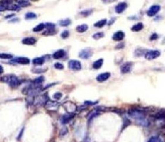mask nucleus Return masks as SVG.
Wrapping results in <instances>:
<instances>
[{
    "instance_id": "nucleus-17",
    "label": "nucleus",
    "mask_w": 165,
    "mask_h": 142,
    "mask_svg": "<svg viewBox=\"0 0 165 142\" xmlns=\"http://www.w3.org/2000/svg\"><path fill=\"white\" fill-rule=\"evenodd\" d=\"M12 0H2L1 1V11H3L6 10L10 4L12 3Z\"/></svg>"
},
{
    "instance_id": "nucleus-34",
    "label": "nucleus",
    "mask_w": 165,
    "mask_h": 142,
    "mask_svg": "<svg viewBox=\"0 0 165 142\" xmlns=\"http://www.w3.org/2000/svg\"><path fill=\"white\" fill-rule=\"evenodd\" d=\"M54 67L55 69L59 70H62L64 69V66L62 63H59V62H56L54 64Z\"/></svg>"
},
{
    "instance_id": "nucleus-43",
    "label": "nucleus",
    "mask_w": 165,
    "mask_h": 142,
    "mask_svg": "<svg viewBox=\"0 0 165 142\" xmlns=\"http://www.w3.org/2000/svg\"><path fill=\"white\" fill-rule=\"evenodd\" d=\"M104 3H112V2H116V0H102Z\"/></svg>"
},
{
    "instance_id": "nucleus-20",
    "label": "nucleus",
    "mask_w": 165,
    "mask_h": 142,
    "mask_svg": "<svg viewBox=\"0 0 165 142\" xmlns=\"http://www.w3.org/2000/svg\"><path fill=\"white\" fill-rule=\"evenodd\" d=\"M45 62V60L43 57H37V58L34 59L32 60V62L34 64V66H42L43 63Z\"/></svg>"
},
{
    "instance_id": "nucleus-16",
    "label": "nucleus",
    "mask_w": 165,
    "mask_h": 142,
    "mask_svg": "<svg viewBox=\"0 0 165 142\" xmlns=\"http://www.w3.org/2000/svg\"><path fill=\"white\" fill-rule=\"evenodd\" d=\"M64 56H65V51L63 49H59L53 53V57L54 59H60L63 58Z\"/></svg>"
},
{
    "instance_id": "nucleus-21",
    "label": "nucleus",
    "mask_w": 165,
    "mask_h": 142,
    "mask_svg": "<svg viewBox=\"0 0 165 142\" xmlns=\"http://www.w3.org/2000/svg\"><path fill=\"white\" fill-rule=\"evenodd\" d=\"M15 2L20 7H27L30 5V0H15Z\"/></svg>"
},
{
    "instance_id": "nucleus-38",
    "label": "nucleus",
    "mask_w": 165,
    "mask_h": 142,
    "mask_svg": "<svg viewBox=\"0 0 165 142\" xmlns=\"http://www.w3.org/2000/svg\"><path fill=\"white\" fill-rule=\"evenodd\" d=\"M68 133V129H67V128L66 127H64V128H62V129L60 131V135L61 136H62V135H66Z\"/></svg>"
},
{
    "instance_id": "nucleus-15",
    "label": "nucleus",
    "mask_w": 165,
    "mask_h": 142,
    "mask_svg": "<svg viewBox=\"0 0 165 142\" xmlns=\"http://www.w3.org/2000/svg\"><path fill=\"white\" fill-rule=\"evenodd\" d=\"M73 117L74 113H69V112H68L67 114L64 115V116H62V118H61V122H62V124L68 123Z\"/></svg>"
},
{
    "instance_id": "nucleus-47",
    "label": "nucleus",
    "mask_w": 165,
    "mask_h": 142,
    "mask_svg": "<svg viewBox=\"0 0 165 142\" xmlns=\"http://www.w3.org/2000/svg\"><path fill=\"white\" fill-rule=\"evenodd\" d=\"M0 69H1V73L3 72V69H2V66H0Z\"/></svg>"
},
{
    "instance_id": "nucleus-3",
    "label": "nucleus",
    "mask_w": 165,
    "mask_h": 142,
    "mask_svg": "<svg viewBox=\"0 0 165 142\" xmlns=\"http://www.w3.org/2000/svg\"><path fill=\"white\" fill-rule=\"evenodd\" d=\"M47 101H48V100H47V96L46 94H44V95H39L34 99V105L38 106V107H40V106L45 105Z\"/></svg>"
},
{
    "instance_id": "nucleus-5",
    "label": "nucleus",
    "mask_w": 165,
    "mask_h": 142,
    "mask_svg": "<svg viewBox=\"0 0 165 142\" xmlns=\"http://www.w3.org/2000/svg\"><path fill=\"white\" fill-rule=\"evenodd\" d=\"M68 65H69V69L72 71H79L81 69V62L78 60H70Z\"/></svg>"
},
{
    "instance_id": "nucleus-14",
    "label": "nucleus",
    "mask_w": 165,
    "mask_h": 142,
    "mask_svg": "<svg viewBox=\"0 0 165 142\" xmlns=\"http://www.w3.org/2000/svg\"><path fill=\"white\" fill-rule=\"evenodd\" d=\"M110 77V72L102 73L97 77V81L98 82H103V81H107V79H109Z\"/></svg>"
},
{
    "instance_id": "nucleus-8",
    "label": "nucleus",
    "mask_w": 165,
    "mask_h": 142,
    "mask_svg": "<svg viewBox=\"0 0 165 142\" xmlns=\"http://www.w3.org/2000/svg\"><path fill=\"white\" fill-rule=\"evenodd\" d=\"M160 10H161V6L159 5H154V6H151L150 8L148 10L147 15L149 17H153L159 12Z\"/></svg>"
},
{
    "instance_id": "nucleus-27",
    "label": "nucleus",
    "mask_w": 165,
    "mask_h": 142,
    "mask_svg": "<svg viewBox=\"0 0 165 142\" xmlns=\"http://www.w3.org/2000/svg\"><path fill=\"white\" fill-rule=\"evenodd\" d=\"M148 142H164V139L160 136H153L152 137Z\"/></svg>"
},
{
    "instance_id": "nucleus-28",
    "label": "nucleus",
    "mask_w": 165,
    "mask_h": 142,
    "mask_svg": "<svg viewBox=\"0 0 165 142\" xmlns=\"http://www.w3.org/2000/svg\"><path fill=\"white\" fill-rule=\"evenodd\" d=\"M71 24V20L69 18L64 19V20H61L59 21V25L62 27H67Z\"/></svg>"
},
{
    "instance_id": "nucleus-35",
    "label": "nucleus",
    "mask_w": 165,
    "mask_h": 142,
    "mask_svg": "<svg viewBox=\"0 0 165 142\" xmlns=\"http://www.w3.org/2000/svg\"><path fill=\"white\" fill-rule=\"evenodd\" d=\"M69 32L68 31V30H64V31L62 32V34H61V37L62 39H66L67 37H69Z\"/></svg>"
},
{
    "instance_id": "nucleus-7",
    "label": "nucleus",
    "mask_w": 165,
    "mask_h": 142,
    "mask_svg": "<svg viewBox=\"0 0 165 142\" xmlns=\"http://www.w3.org/2000/svg\"><path fill=\"white\" fill-rule=\"evenodd\" d=\"M64 108L66 109V110L69 113H74L77 110V107L75 106V104L71 101H67L63 104Z\"/></svg>"
},
{
    "instance_id": "nucleus-32",
    "label": "nucleus",
    "mask_w": 165,
    "mask_h": 142,
    "mask_svg": "<svg viewBox=\"0 0 165 142\" xmlns=\"http://www.w3.org/2000/svg\"><path fill=\"white\" fill-rule=\"evenodd\" d=\"M103 37H104V34L103 32H98V33H96V34H94V35L92 36V37L95 40H99L101 38Z\"/></svg>"
},
{
    "instance_id": "nucleus-37",
    "label": "nucleus",
    "mask_w": 165,
    "mask_h": 142,
    "mask_svg": "<svg viewBox=\"0 0 165 142\" xmlns=\"http://www.w3.org/2000/svg\"><path fill=\"white\" fill-rule=\"evenodd\" d=\"M45 26L47 29H55V25L52 23H47Z\"/></svg>"
},
{
    "instance_id": "nucleus-39",
    "label": "nucleus",
    "mask_w": 165,
    "mask_h": 142,
    "mask_svg": "<svg viewBox=\"0 0 165 142\" xmlns=\"http://www.w3.org/2000/svg\"><path fill=\"white\" fill-rule=\"evenodd\" d=\"M62 97V94L59 92H57V93H55L54 95H53V97H54L56 100H59L61 97Z\"/></svg>"
},
{
    "instance_id": "nucleus-42",
    "label": "nucleus",
    "mask_w": 165,
    "mask_h": 142,
    "mask_svg": "<svg viewBox=\"0 0 165 142\" xmlns=\"http://www.w3.org/2000/svg\"><path fill=\"white\" fill-rule=\"evenodd\" d=\"M46 69H35L33 71V72L34 73H40V72H44Z\"/></svg>"
},
{
    "instance_id": "nucleus-30",
    "label": "nucleus",
    "mask_w": 165,
    "mask_h": 142,
    "mask_svg": "<svg viewBox=\"0 0 165 142\" xmlns=\"http://www.w3.org/2000/svg\"><path fill=\"white\" fill-rule=\"evenodd\" d=\"M37 18V15L33 12H28L25 15V19L27 20H30V19H34Z\"/></svg>"
},
{
    "instance_id": "nucleus-36",
    "label": "nucleus",
    "mask_w": 165,
    "mask_h": 142,
    "mask_svg": "<svg viewBox=\"0 0 165 142\" xmlns=\"http://www.w3.org/2000/svg\"><path fill=\"white\" fill-rule=\"evenodd\" d=\"M92 11L93 10H84V11H82L81 12V15H82L83 16H88V15H90L92 13Z\"/></svg>"
},
{
    "instance_id": "nucleus-22",
    "label": "nucleus",
    "mask_w": 165,
    "mask_h": 142,
    "mask_svg": "<svg viewBox=\"0 0 165 142\" xmlns=\"http://www.w3.org/2000/svg\"><path fill=\"white\" fill-rule=\"evenodd\" d=\"M88 29V26L87 24H81V25H79V26L76 27V30L79 33H84L85 31H87Z\"/></svg>"
},
{
    "instance_id": "nucleus-9",
    "label": "nucleus",
    "mask_w": 165,
    "mask_h": 142,
    "mask_svg": "<svg viewBox=\"0 0 165 142\" xmlns=\"http://www.w3.org/2000/svg\"><path fill=\"white\" fill-rule=\"evenodd\" d=\"M93 55V52L91 49H84L83 50H81L79 53V57L84 59H88V58H90L91 56Z\"/></svg>"
},
{
    "instance_id": "nucleus-1",
    "label": "nucleus",
    "mask_w": 165,
    "mask_h": 142,
    "mask_svg": "<svg viewBox=\"0 0 165 142\" xmlns=\"http://www.w3.org/2000/svg\"><path fill=\"white\" fill-rule=\"evenodd\" d=\"M129 115L133 118L139 125L142 126H148L149 122L145 118V112L143 110L137 108L130 109L129 110Z\"/></svg>"
},
{
    "instance_id": "nucleus-26",
    "label": "nucleus",
    "mask_w": 165,
    "mask_h": 142,
    "mask_svg": "<svg viewBox=\"0 0 165 142\" xmlns=\"http://www.w3.org/2000/svg\"><path fill=\"white\" fill-rule=\"evenodd\" d=\"M106 24H107V20H106V19H102L101 21L96 22L95 24H94V26L96 27V28H103Z\"/></svg>"
},
{
    "instance_id": "nucleus-45",
    "label": "nucleus",
    "mask_w": 165,
    "mask_h": 142,
    "mask_svg": "<svg viewBox=\"0 0 165 142\" xmlns=\"http://www.w3.org/2000/svg\"><path fill=\"white\" fill-rule=\"evenodd\" d=\"M114 21H115V18H112L110 21V22L108 23V24H109V25H110V24H112L114 22Z\"/></svg>"
},
{
    "instance_id": "nucleus-18",
    "label": "nucleus",
    "mask_w": 165,
    "mask_h": 142,
    "mask_svg": "<svg viewBox=\"0 0 165 142\" xmlns=\"http://www.w3.org/2000/svg\"><path fill=\"white\" fill-rule=\"evenodd\" d=\"M37 42V40L34 37H26L22 40V43L25 45H34Z\"/></svg>"
},
{
    "instance_id": "nucleus-29",
    "label": "nucleus",
    "mask_w": 165,
    "mask_h": 142,
    "mask_svg": "<svg viewBox=\"0 0 165 142\" xmlns=\"http://www.w3.org/2000/svg\"><path fill=\"white\" fill-rule=\"evenodd\" d=\"M45 28H46L45 24H43V23H41V24H38V26H36L35 28H34V29H33V31H34V32L41 31V30H43Z\"/></svg>"
},
{
    "instance_id": "nucleus-31",
    "label": "nucleus",
    "mask_w": 165,
    "mask_h": 142,
    "mask_svg": "<svg viewBox=\"0 0 165 142\" xmlns=\"http://www.w3.org/2000/svg\"><path fill=\"white\" fill-rule=\"evenodd\" d=\"M56 33V31L55 30V29H47V30L43 33V35H44V36L54 35Z\"/></svg>"
},
{
    "instance_id": "nucleus-23",
    "label": "nucleus",
    "mask_w": 165,
    "mask_h": 142,
    "mask_svg": "<svg viewBox=\"0 0 165 142\" xmlns=\"http://www.w3.org/2000/svg\"><path fill=\"white\" fill-rule=\"evenodd\" d=\"M103 59H100L97 60V61H95V62L93 63V68H94V69H101V66H103Z\"/></svg>"
},
{
    "instance_id": "nucleus-13",
    "label": "nucleus",
    "mask_w": 165,
    "mask_h": 142,
    "mask_svg": "<svg viewBox=\"0 0 165 142\" xmlns=\"http://www.w3.org/2000/svg\"><path fill=\"white\" fill-rule=\"evenodd\" d=\"M125 37V34H124V32L121 31H117L116 32L112 37V39L114 40V41H121L123 40L124 39Z\"/></svg>"
},
{
    "instance_id": "nucleus-24",
    "label": "nucleus",
    "mask_w": 165,
    "mask_h": 142,
    "mask_svg": "<svg viewBox=\"0 0 165 142\" xmlns=\"http://www.w3.org/2000/svg\"><path fill=\"white\" fill-rule=\"evenodd\" d=\"M43 81H44V78H43V76H40L39 78H36L33 81V84L35 85V86L40 87V85H41Z\"/></svg>"
},
{
    "instance_id": "nucleus-12",
    "label": "nucleus",
    "mask_w": 165,
    "mask_h": 142,
    "mask_svg": "<svg viewBox=\"0 0 165 142\" xmlns=\"http://www.w3.org/2000/svg\"><path fill=\"white\" fill-rule=\"evenodd\" d=\"M11 60H12V62L21 64V65H28L30 63V59L27 57H17V58L12 59Z\"/></svg>"
},
{
    "instance_id": "nucleus-41",
    "label": "nucleus",
    "mask_w": 165,
    "mask_h": 142,
    "mask_svg": "<svg viewBox=\"0 0 165 142\" xmlns=\"http://www.w3.org/2000/svg\"><path fill=\"white\" fill-rule=\"evenodd\" d=\"M158 37V34H153L152 36H151L150 40H156Z\"/></svg>"
},
{
    "instance_id": "nucleus-46",
    "label": "nucleus",
    "mask_w": 165,
    "mask_h": 142,
    "mask_svg": "<svg viewBox=\"0 0 165 142\" xmlns=\"http://www.w3.org/2000/svg\"><path fill=\"white\" fill-rule=\"evenodd\" d=\"M12 16H14V15H8L7 17H6V18H11V17H12Z\"/></svg>"
},
{
    "instance_id": "nucleus-44",
    "label": "nucleus",
    "mask_w": 165,
    "mask_h": 142,
    "mask_svg": "<svg viewBox=\"0 0 165 142\" xmlns=\"http://www.w3.org/2000/svg\"><path fill=\"white\" fill-rule=\"evenodd\" d=\"M23 131H24V129H22V130H21V132H20V134H19V136L18 137V140H20V138H21V135H23Z\"/></svg>"
},
{
    "instance_id": "nucleus-4",
    "label": "nucleus",
    "mask_w": 165,
    "mask_h": 142,
    "mask_svg": "<svg viewBox=\"0 0 165 142\" xmlns=\"http://www.w3.org/2000/svg\"><path fill=\"white\" fill-rule=\"evenodd\" d=\"M161 55V52L158 50H149L147 51L144 54V57L148 60H153L155 59L156 58L159 57Z\"/></svg>"
},
{
    "instance_id": "nucleus-33",
    "label": "nucleus",
    "mask_w": 165,
    "mask_h": 142,
    "mask_svg": "<svg viewBox=\"0 0 165 142\" xmlns=\"http://www.w3.org/2000/svg\"><path fill=\"white\" fill-rule=\"evenodd\" d=\"M0 58L2 59H12V56L11 54H8V53H1Z\"/></svg>"
},
{
    "instance_id": "nucleus-6",
    "label": "nucleus",
    "mask_w": 165,
    "mask_h": 142,
    "mask_svg": "<svg viewBox=\"0 0 165 142\" xmlns=\"http://www.w3.org/2000/svg\"><path fill=\"white\" fill-rule=\"evenodd\" d=\"M132 67H133V63H132V62H125V63H123L122 66H121L120 71H121L122 74H127V73L131 72L132 69Z\"/></svg>"
},
{
    "instance_id": "nucleus-19",
    "label": "nucleus",
    "mask_w": 165,
    "mask_h": 142,
    "mask_svg": "<svg viewBox=\"0 0 165 142\" xmlns=\"http://www.w3.org/2000/svg\"><path fill=\"white\" fill-rule=\"evenodd\" d=\"M143 28H144V25H143L142 23L139 22L137 23V24H134L133 26L132 27L131 30L133 32H139L142 30Z\"/></svg>"
},
{
    "instance_id": "nucleus-10",
    "label": "nucleus",
    "mask_w": 165,
    "mask_h": 142,
    "mask_svg": "<svg viewBox=\"0 0 165 142\" xmlns=\"http://www.w3.org/2000/svg\"><path fill=\"white\" fill-rule=\"evenodd\" d=\"M45 107L48 110L54 111L58 109L59 103H57V102H55V101L48 100L47 102V103L45 104Z\"/></svg>"
},
{
    "instance_id": "nucleus-2",
    "label": "nucleus",
    "mask_w": 165,
    "mask_h": 142,
    "mask_svg": "<svg viewBox=\"0 0 165 142\" xmlns=\"http://www.w3.org/2000/svg\"><path fill=\"white\" fill-rule=\"evenodd\" d=\"M2 81L7 83L11 88H17L21 84V81L17 77L13 75H5L2 78Z\"/></svg>"
},
{
    "instance_id": "nucleus-25",
    "label": "nucleus",
    "mask_w": 165,
    "mask_h": 142,
    "mask_svg": "<svg viewBox=\"0 0 165 142\" xmlns=\"http://www.w3.org/2000/svg\"><path fill=\"white\" fill-rule=\"evenodd\" d=\"M20 8L21 7H20L18 4H14L13 2H12V3H11L9 6H8L7 9L11 10V11H19Z\"/></svg>"
},
{
    "instance_id": "nucleus-11",
    "label": "nucleus",
    "mask_w": 165,
    "mask_h": 142,
    "mask_svg": "<svg viewBox=\"0 0 165 142\" xmlns=\"http://www.w3.org/2000/svg\"><path fill=\"white\" fill-rule=\"evenodd\" d=\"M127 3L126 2H120L117 6L115 7V11L117 14H121L123 13L127 8Z\"/></svg>"
},
{
    "instance_id": "nucleus-40",
    "label": "nucleus",
    "mask_w": 165,
    "mask_h": 142,
    "mask_svg": "<svg viewBox=\"0 0 165 142\" xmlns=\"http://www.w3.org/2000/svg\"><path fill=\"white\" fill-rule=\"evenodd\" d=\"M124 47H125V43H120V44H118V45L116 46V47H115V49H119L124 48Z\"/></svg>"
}]
</instances>
